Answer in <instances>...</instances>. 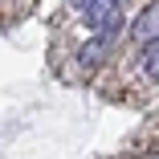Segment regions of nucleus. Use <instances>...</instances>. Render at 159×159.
<instances>
[{"instance_id": "1", "label": "nucleus", "mask_w": 159, "mask_h": 159, "mask_svg": "<svg viewBox=\"0 0 159 159\" xmlns=\"http://www.w3.org/2000/svg\"><path fill=\"white\" fill-rule=\"evenodd\" d=\"M131 45H159V0H151V4L135 16V25H131Z\"/></svg>"}, {"instance_id": "2", "label": "nucleus", "mask_w": 159, "mask_h": 159, "mask_svg": "<svg viewBox=\"0 0 159 159\" xmlns=\"http://www.w3.org/2000/svg\"><path fill=\"white\" fill-rule=\"evenodd\" d=\"M139 78L143 82H159V45H151L143 53V66H139Z\"/></svg>"}]
</instances>
